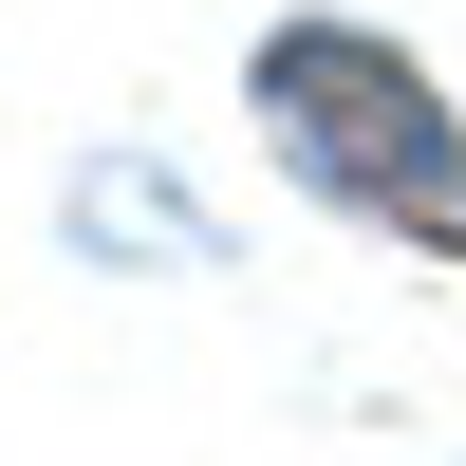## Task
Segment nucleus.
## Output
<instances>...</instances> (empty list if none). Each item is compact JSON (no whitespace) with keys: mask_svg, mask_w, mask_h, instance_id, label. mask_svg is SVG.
<instances>
[{"mask_svg":"<svg viewBox=\"0 0 466 466\" xmlns=\"http://www.w3.org/2000/svg\"><path fill=\"white\" fill-rule=\"evenodd\" d=\"M243 112H261V168L299 206L466 261V112H448V75L410 37H373V19H261L243 37Z\"/></svg>","mask_w":466,"mask_h":466,"instance_id":"f257e3e1","label":"nucleus"}]
</instances>
